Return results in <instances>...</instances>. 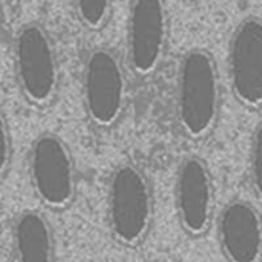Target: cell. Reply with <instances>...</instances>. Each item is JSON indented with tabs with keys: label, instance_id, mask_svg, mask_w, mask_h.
<instances>
[{
	"label": "cell",
	"instance_id": "52a82bcc",
	"mask_svg": "<svg viewBox=\"0 0 262 262\" xmlns=\"http://www.w3.org/2000/svg\"><path fill=\"white\" fill-rule=\"evenodd\" d=\"M175 207L181 227L203 236L213 220L215 184L207 163L200 157L184 158L175 178Z\"/></svg>",
	"mask_w": 262,
	"mask_h": 262
},
{
	"label": "cell",
	"instance_id": "ba28073f",
	"mask_svg": "<svg viewBox=\"0 0 262 262\" xmlns=\"http://www.w3.org/2000/svg\"><path fill=\"white\" fill-rule=\"evenodd\" d=\"M229 75L236 100L246 107L262 103V23L258 17L244 18L229 45Z\"/></svg>",
	"mask_w": 262,
	"mask_h": 262
},
{
	"label": "cell",
	"instance_id": "5b68a950",
	"mask_svg": "<svg viewBox=\"0 0 262 262\" xmlns=\"http://www.w3.org/2000/svg\"><path fill=\"white\" fill-rule=\"evenodd\" d=\"M126 75L120 58L107 48L89 52L83 68V101L89 120L100 127L114 126L126 106Z\"/></svg>",
	"mask_w": 262,
	"mask_h": 262
},
{
	"label": "cell",
	"instance_id": "7a4b0ae2",
	"mask_svg": "<svg viewBox=\"0 0 262 262\" xmlns=\"http://www.w3.org/2000/svg\"><path fill=\"white\" fill-rule=\"evenodd\" d=\"M107 224L117 243L126 247L140 246L150 233L155 200L149 177L132 163L114 169L107 183Z\"/></svg>",
	"mask_w": 262,
	"mask_h": 262
},
{
	"label": "cell",
	"instance_id": "9c48e42d",
	"mask_svg": "<svg viewBox=\"0 0 262 262\" xmlns=\"http://www.w3.org/2000/svg\"><path fill=\"white\" fill-rule=\"evenodd\" d=\"M218 239L229 262H259L262 253V221L253 204L233 200L218 218Z\"/></svg>",
	"mask_w": 262,
	"mask_h": 262
},
{
	"label": "cell",
	"instance_id": "4fadbf2b",
	"mask_svg": "<svg viewBox=\"0 0 262 262\" xmlns=\"http://www.w3.org/2000/svg\"><path fill=\"white\" fill-rule=\"evenodd\" d=\"M12 158V141L6 117L0 107V181L6 177Z\"/></svg>",
	"mask_w": 262,
	"mask_h": 262
},
{
	"label": "cell",
	"instance_id": "7c38bea8",
	"mask_svg": "<svg viewBox=\"0 0 262 262\" xmlns=\"http://www.w3.org/2000/svg\"><path fill=\"white\" fill-rule=\"evenodd\" d=\"M249 175L252 186L258 196H261L262 189V126L261 123L256 126L252 144H250V154H249Z\"/></svg>",
	"mask_w": 262,
	"mask_h": 262
},
{
	"label": "cell",
	"instance_id": "8fae6325",
	"mask_svg": "<svg viewBox=\"0 0 262 262\" xmlns=\"http://www.w3.org/2000/svg\"><path fill=\"white\" fill-rule=\"evenodd\" d=\"M114 0H74L78 20L92 31H98L106 26L112 14Z\"/></svg>",
	"mask_w": 262,
	"mask_h": 262
},
{
	"label": "cell",
	"instance_id": "6da1fadb",
	"mask_svg": "<svg viewBox=\"0 0 262 262\" xmlns=\"http://www.w3.org/2000/svg\"><path fill=\"white\" fill-rule=\"evenodd\" d=\"M221 103L220 75L213 55L201 48L181 58L177 84V114L184 134L203 140L215 129Z\"/></svg>",
	"mask_w": 262,
	"mask_h": 262
},
{
	"label": "cell",
	"instance_id": "277c9868",
	"mask_svg": "<svg viewBox=\"0 0 262 262\" xmlns=\"http://www.w3.org/2000/svg\"><path fill=\"white\" fill-rule=\"evenodd\" d=\"M15 77L32 106L49 104L58 89V60L54 41L38 23L23 25L14 41Z\"/></svg>",
	"mask_w": 262,
	"mask_h": 262
},
{
	"label": "cell",
	"instance_id": "3957f363",
	"mask_svg": "<svg viewBox=\"0 0 262 262\" xmlns=\"http://www.w3.org/2000/svg\"><path fill=\"white\" fill-rule=\"evenodd\" d=\"M29 181L35 196L49 209H66L77 196L75 160L66 141L54 132L40 134L29 149Z\"/></svg>",
	"mask_w": 262,
	"mask_h": 262
},
{
	"label": "cell",
	"instance_id": "8992f818",
	"mask_svg": "<svg viewBox=\"0 0 262 262\" xmlns=\"http://www.w3.org/2000/svg\"><path fill=\"white\" fill-rule=\"evenodd\" d=\"M169 15L164 0H134L127 25V60L141 77L154 74L166 52Z\"/></svg>",
	"mask_w": 262,
	"mask_h": 262
},
{
	"label": "cell",
	"instance_id": "30bf717a",
	"mask_svg": "<svg viewBox=\"0 0 262 262\" xmlns=\"http://www.w3.org/2000/svg\"><path fill=\"white\" fill-rule=\"evenodd\" d=\"M17 262H55V235L51 221L38 210H23L12 224Z\"/></svg>",
	"mask_w": 262,
	"mask_h": 262
}]
</instances>
